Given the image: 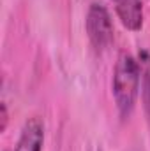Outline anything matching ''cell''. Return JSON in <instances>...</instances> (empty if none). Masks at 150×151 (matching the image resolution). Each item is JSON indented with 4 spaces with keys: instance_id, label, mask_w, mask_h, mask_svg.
Masks as SVG:
<instances>
[{
    "instance_id": "cell-1",
    "label": "cell",
    "mask_w": 150,
    "mask_h": 151,
    "mask_svg": "<svg viewBox=\"0 0 150 151\" xmlns=\"http://www.w3.org/2000/svg\"><path fill=\"white\" fill-rule=\"evenodd\" d=\"M140 62L129 53H122L113 69V99L120 118H129L134 111L136 99L140 93Z\"/></svg>"
},
{
    "instance_id": "cell-2",
    "label": "cell",
    "mask_w": 150,
    "mask_h": 151,
    "mask_svg": "<svg viewBox=\"0 0 150 151\" xmlns=\"http://www.w3.org/2000/svg\"><path fill=\"white\" fill-rule=\"evenodd\" d=\"M85 30L92 47L95 51H106L113 44L115 39V27L108 9L103 4H92L87 11Z\"/></svg>"
},
{
    "instance_id": "cell-3",
    "label": "cell",
    "mask_w": 150,
    "mask_h": 151,
    "mask_svg": "<svg viewBox=\"0 0 150 151\" xmlns=\"http://www.w3.org/2000/svg\"><path fill=\"white\" fill-rule=\"evenodd\" d=\"M120 23L131 30L138 32L143 27V4L141 0H110Z\"/></svg>"
},
{
    "instance_id": "cell-4",
    "label": "cell",
    "mask_w": 150,
    "mask_h": 151,
    "mask_svg": "<svg viewBox=\"0 0 150 151\" xmlns=\"http://www.w3.org/2000/svg\"><path fill=\"white\" fill-rule=\"evenodd\" d=\"M44 144V125L39 118H30L20 134L14 151H42Z\"/></svg>"
},
{
    "instance_id": "cell-5",
    "label": "cell",
    "mask_w": 150,
    "mask_h": 151,
    "mask_svg": "<svg viewBox=\"0 0 150 151\" xmlns=\"http://www.w3.org/2000/svg\"><path fill=\"white\" fill-rule=\"evenodd\" d=\"M138 62H140V90H141V104L145 109V116L150 125V51L149 49H140L138 53Z\"/></svg>"
},
{
    "instance_id": "cell-6",
    "label": "cell",
    "mask_w": 150,
    "mask_h": 151,
    "mask_svg": "<svg viewBox=\"0 0 150 151\" xmlns=\"http://www.w3.org/2000/svg\"><path fill=\"white\" fill-rule=\"evenodd\" d=\"M7 119H9V116H7V107H5V104H2V127H0L2 132H4L5 127H7Z\"/></svg>"
}]
</instances>
